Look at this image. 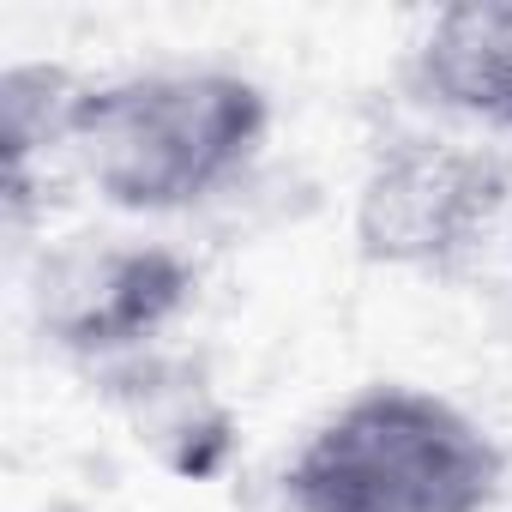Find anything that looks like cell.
Listing matches in <instances>:
<instances>
[{"label":"cell","instance_id":"obj_2","mask_svg":"<svg viewBox=\"0 0 512 512\" xmlns=\"http://www.w3.org/2000/svg\"><path fill=\"white\" fill-rule=\"evenodd\" d=\"M278 494L290 512H494L506 446L464 404L374 380L308 428Z\"/></svg>","mask_w":512,"mask_h":512},{"label":"cell","instance_id":"obj_7","mask_svg":"<svg viewBox=\"0 0 512 512\" xmlns=\"http://www.w3.org/2000/svg\"><path fill=\"white\" fill-rule=\"evenodd\" d=\"M85 79L61 61H19L0 79V199H7V229L25 247L49 181L73 175V103Z\"/></svg>","mask_w":512,"mask_h":512},{"label":"cell","instance_id":"obj_1","mask_svg":"<svg viewBox=\"0 0 512 512\" xmlns=\"http://www.w3.org/2000/svg\"><path fill=\"white\" fill-rule=\"evenodd\" d=\"M272 139V91L211 61L85 79L73 175L121 217H181L253 175Z\"/></svg>","mask_w":512,"mask_h":512},{"label":"cell","instance_id":"obj_5","mask_svg":"<svg viewBox=\"0 0 512 512\" xmlns=\"http://www.w3.org/2000/svg\"><path fill=\"white\" fill-rule=\"evenodd\" d=\"M91 386L115 404L133 440L181 482H211L235 458V410L211 386V374L181 350H139L91 374Z\"/></svg>","mask_w":512,"mask_h":512},{"label":"cell","instance_id":"obj_4","mask_svg":"<svg viewBox=\"0 0 512 512\" xmlns=\"http://www.w3.org/2000/svg\"><path fill=\"white\" fill-rule=\"evenodd\" d=\"M199 296V266L157 235H73L43 247L31 314L49 350L85 374L157 350Z\"/></svg>","mask_w":512,"mask_h":512},{"label":"cell","instance_id":"obj_3","mask_svg":"<svg viewBox=\"0 0 512 512\" xmlns=\"http://www.w3.org/2000/svg\"><path fill=\"white\" fill-rule=\"evenodd\" d=\"M512 205V157L464 133H386L362 169L350 235L380 272H464Z\"/></svg>","mask_w":512,"mask_h":512},{"label":"cell","instance_id":"obj_6","mask_svg":"<svg viewBox=\"0 0 512 512\" xmlns=\"http://www.w3.org/2000/svg\"><path fill=\"white\" fill-rule=\"evenodd\" d=\"M416 109L512 145V0L440 7L404 55Z\"/></svg>","mask_w":512,"mask_h":512}]
</instances>
